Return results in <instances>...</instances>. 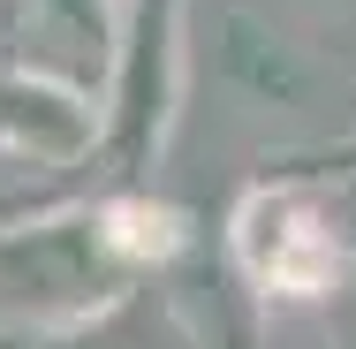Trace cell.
Masks as SVG:
<instances>
[{"instance_id":"6da1fadb","label":"cell","mask_w":356,"mask_h":349,"mask_svg":"<svg viewBox=\"0 0 356 349\" xmlns=\"http://www.w3.org/2000/svg\"><path fill=\"white\" fill-rule=\"evenodd\" d=\"M243 251L273 288H318V274H326V235L288 198H258L243 212Z\"/></svg>"},{"instance_id":"7a4b0ae2","label":"cell","mask_w":356,"mask_h":349,"mask_svg":"<svg viewBox=\"0 0 356 349\" xmlns=\"http://www.w3.org/2000/svg\"><path fill=\"white\" fill-rule=\"evenodd\" d=\"M106 235H114V251H129V258H159V251L175 243V212H159V205H114V212H106Z\"/></svg>"}]
</instances>
